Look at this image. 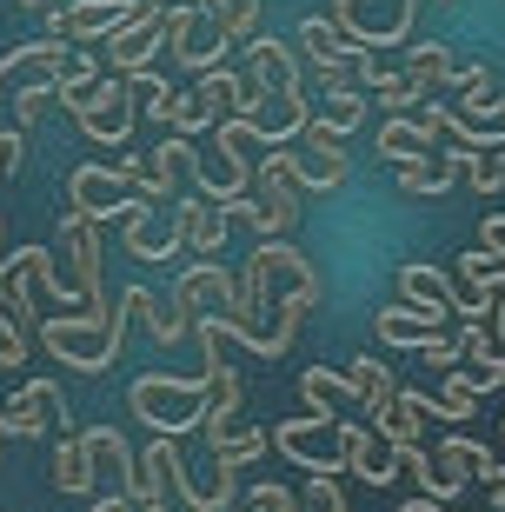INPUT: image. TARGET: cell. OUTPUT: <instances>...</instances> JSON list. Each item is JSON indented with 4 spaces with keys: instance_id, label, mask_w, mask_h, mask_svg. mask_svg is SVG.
Instances as JSON below:
<instances>
[{
    "instance_id": "d590c367",
    "label": "cell",
    "mask_w": 505,
    "mask_h": 512,
    "mask_svg": "<svg viewBox=\"0 0 505 512\" xmlns=\"http://www.w3.org/2000/svg\"><path fill=\"white\" fill-rule=\"evenodd\" d=\"M459 360H466V353H459V340H446V333H439L432 346H419V366H439V373H452Z\"/></svg>"
},
{
    "instance_id": "5b68a950",
    "label": "cell",
    "mask_w": 505,
    "mask_h": 512,
    "mask_svg": "<svg viewBox=\"0 0 505 512\" xmlns=\"http://www.w3.org/2000/svg\"><path fill=\"white\" fill-rule=\"evenodd\" d=\"M80 133H87V140H100V147H127L133 140V120H140V107H133V94H127V80H100L94 87V100H87V107H80Z\"/></svg>"
},
{
    "instance_id": "74e56055",
    "label": "cell",
    "mask_w": 505,
    "mask_h": 512,
    "mask_svg": "<svg viewBox=\"0 0 505 512\" xmlns=\"http://www.w3.org/2000/svg\"><path fill=\"white\" fill-rule=\"evenodd\" d=\"M472 479H479L492 499H505V459H492V446H486V459H479V473H472Z\"/></svg>"
},
{
    "instance_id": "d6986e66",
    "label": "cell",
    "mask_w": 505,
    "mask_h": 512,
    "mask_svg": "<svg viewBox=\"0 0 505 512\" xmlns=\"http://www.w3.org/2000/svg\"><path fill=\"white\" fill-rule=\"evenodd\" d=\"M439 140L426 133V120L419 114H386V127H379L373 153H379V167H406V160H419V153H432Z\"/></svg>"
},
{
    "instance_id": "836d02e7",
    "label": "cell",
    "mask_w": 505,
    "mask_h": 512,
    "mask_svg": "<svg viewBox=\"0 0 505 512\" xmlns=\"http://www.w3.org/2000/svg\"><path fill=\"white\" fill-rule=\"evenodd\" d=\"M472 413H479V399H472L466 393V386H439V419H472Z\"/></svg>"
},
{
    "instance_id": "cb8c5ba5",
    "label": "cell",
    "mask_w": 505,
    "mask_h": 512,
    "mask_svg": "<svg viewBox=\"0 0 505 512\" xmlns=\"http://www.w3.org/2000/svg\"><path fill=\"white\" fill-rule=\"evenodd\" d=\"M366 120V87H326L319 94V114H313V127H326L333 140H346V133Z\"/></svg>"
},
{
    "instance_id": "ee69618b",
    "label": "cell",
    "mask_w": 505,
    "mask_h": 512,
    "mask_svg": "<svg viewBox=\"0 0 505 512\" xmlns=\"http://www.w3.org/2000/svg\"><path fill=\"white\" fill-rule=\"evenodd\" d=\"M0 286H7V273H0Z\"/></svg>"
},
{
    "instance_id": "4316f807",
    "label": "cell",
    "mask_w": 505,
    "mask_h": 512,
    "mask_svg": "<svg viewBox=\"0 0 505 512\" xmlns=\"http://www.w3.org/2000/svg\"><path fill=\"white\" fill-rule=\"evenodd\" d=\"M366 426H373L386 446H419V419H412L399 399H393V406H379V413H366Z\"/></svg>"
},
{
    "instance_id": "44dd1931",
    "label": "cell",
    "mask_w": 505,
    "mask_h": 512,
    "mask_svg": "<svg viewBox=\"0 0 505 512\" xmlns=\"http://www.w3.org/2000/svg\"><path fill=\"white\" fill-rule=\"evenodd\" d=\"M346 386H353V399L366 406V413H379V406H393V399H399L393 366L373 360V353H353V360H346Z\"/></svg>"
},
{
    "instance_id": "2e32d148",
    "label": "cell",
    "mask_w": 505,
    "mask_h": 512,
    "mask_svg": "<svg viewBox=\"0 0 505 512\" xmlns=\"http://www.w3.org/2000/svg\"><path fill=\"white\" fill-rule=\"evenodd\" d=\"M439 313H426V306H412V300H399V306H379L373 313V333L386 346H406V353H419V346H432L439 340Z\"/></svg>"
},
{
    "instance_id": "60d3db41",
    "label": "cell",
    "mask_w": 505,
    "mask_h": 512,
    "mask_svg": "<svg viewBox=\"0 0 505 512\" xmlns=\"http://www.w3.org/2000/svg\"><path fill=\"white\" fill-rule=\"evenodd\" d=\"M193 7H200L206 20H220V7H226V0H193Z\"/></svg>"
},
{
    "instance_id": "3957f363",
    "label": "cell",
    "mask_w": 505,
    "mask_h": 512,
    "mask_svg": "<svg viewBox=\"0 0 505 512\" xmlns=\"http://www.w3.org/2000/svg\"><path fill=\"white\" fill-rule=\"evenodd\" d=\"M246 266L260 273V286H266V300H273V306H293L300 320L319 306V273H313V260H306L293 240H260Z\"/></svg>"
},
{
    "instance_id": "9c48e42d",
    "label": "cell",
    "mask_w": 505,
    "mask_h": 512,
    "mask_svg": "<svg viewBox=\"0 0 505 512\" xmlns=\"http://www.w3.org/2000/svg\"><path fill=\"white\" fill-rule=\"evenodd\" d=\"M0 419H7L14 439H40V433H54L60 419H67V399H60L54 380H27L7 406H0Z\"/></svg>"
},
{
    "instance_id": "4dcf8cb0",
    "label": "cell",
    "mask_w": 505,
    "mask_h": 512,
    "mask_svg": "<svg viewBox=\"0 0 505 512\" xmlns=\"http://www.w3.org/2000/svg\"><path fill=\"white\" fill-rule=\"evenodd\" d=\"M466 180H472L479 193H499V187H505L499 153H492V147H466Z\"/></svg>"
},
{
    "instance_id": "8992f818",
    "label": "cell",
    "mask_w": 505,
    "mask_h": 512,
    "mask_svg": "<svg viewBox=\"0 0 505 512\" xmlns=\"http://www.w3.org/2000/svg\"><path fill=\"white\" fill-rule=\"evenodd\" d=\"M339 433V473H353V479H366V486H393V446L366 426V419H339L333 426Z\"/></svg>"
},
{
    "instance_id": "9a60e30c",
    "label": "cell",
    "mask_w": 505,
    "mask_h": 512,
    "mask_svg": "<svg viewBox=\"0 0 505 512\" xmlns=\"http://www.w3.org/2000/svg\"><path fill=\"white\" fill-rule=\"evenodd\" d=\"M246 60H253V80H266L273 94H300V87H306L300 47H286L280 34H253V40H246Z\"/></svg>"
},
{
    "instance_id": "484cf974",
    "label": "cell",
    "mask_w": 505,
    "mask_h": 512,
    "mask_svg": "<svg viewBox=\"0 0 505 512\" xmlns=\"http://www.w3.org/2000/svg\"><path fill=\"white\" fill-rule=\"evenodd\" d=\"M20 266L34 273V286L47 293V300H60L67 313H80V293H74V280H67V273L54 266V253H47V247H20Z\"/></svg>"
},
{
    "instance_id": "8fae6325",
    "label": "cell",
    "mask_w": 505,
    "mask_h": 512,
    "mask_svg": "<svg viewBox=\"0 0 505 512\" xmlns=\"http://www.w3.org/2000/svg\"><path fill=\"white\" fill-rule=\"evenodd\" d=\"M399 300L426 306V313H439V320H459V280L439 273L432 260H399Z\"/></svg>"
},
{
    "instance_id": "f1b7e54d",
    "label": "cell",
    "mask_w": 505,
    "mask_h": 512,
    "mask_svg": "<svg viewBox=\"0 0 505 512\" xmlns=\"http://www.w3.org/2000/svg\"><path fill=\"white\" fill-rule=\"evenodd\" d=\"M200 7H193V0H180V7H167V20H160V47H173V60L187 54L193 47V27H200Z\"/></svg>"
},
{
    "instance_id": "ab89813d",
    "label": "cell",
    "mask_w": 505,
    "mask_h": 512,
    "mask_svg": "<svg viewBox=\"0 0 505 512\" xmlns=\"http://www.w3.org/2000/svg\"><path fill=\"white\" fill-rule=\"evenodd\" d=\"M399 512H446V506H439V499H426V493H419V499H406V506H399Z\"/></svg>"
},
{
    "instance_id": "83f0119b",
    "label": "cell",
    "mask_w": 505,
    "mask_h": 512,
    "mask_svg": "<svg viewBox=\"0 0 505 512\" xmlns=\"http://www.w3.org/2000/svg\"><path fill=\"white\" fill-rule=\"evenodd\" d=\"M213 120H220V114H213V107H206L200 94H173L167 133H180V140H193V133H206V127H213Z\"/></svg>"
},
{
    "instance_id": "4fadbf2b",
    "label": "cell",
    "mask_w": 505,
    "mask_h": 512,
    "mask_svg": "<svg viewBox=\"0 0 505 512\" xmlns=\"http://www.w3.org/2000/svg\"><path fill=\"white\" fill-rule=\"evenodd\" d=\"M127 200H133V193L120 187V173H113V167H74V173H67V207H80L87 220H120Z\"/></svg>"
},
{
    "instance_id": "6da1fadb",
    "label": "cell",
    "mask_w": 505,
    "mask_h": 512,
    "mask_svg": "<svg viewBox=\"0 0 505 512\" xmlns=\"http://www.w3.org/2000/svg\"><path fill=\"white\" fill-rule=\"evenodd\" d=\"M127 306H107V313H54V320H40V346L54 353L60 366H74V373H107L120 360V346H127Z\"/></svg>"
},
{
    "instance_id": "5bb4252c",
    "label": "cell",
    "mask_w": 505,
    "mask_h": 512,
    "mask_svg": "<svg viewBox=\"0 0 505 512\" xmlns=\"http://www.w3.org/2000/svg\"><path fill=\"white\" fill-rule=\"evenodd\" d=\"M226 220H233V213L213 207V200H200V193L173 200V227H180V247L200 253V260H213V253L226 247Z\"/></svg>"
},
{
    "instance_id": "1f68e13d",
    "label": "cell",
    "mask_w": 505,
    "mask_h": 512,
    "mask_svg": "<svg viewBox=\"0 0 505 512\" xmlns=\"http://www.w3.org/2000/svg\"><path fill=\"white\" fill-rule=\"evenodd\" d=\"M306 512H353L346 506V493H339V473H313L306 479V499H300Z\"/></svg>"
},
{
    "instance_id": "d4e9b609",
    "label": "cell",
    "mask_w": 505,
    "mask_h": 512,
    "mask_svg": "<svg viewBox=\"0 0 505 512\" xmlns=\"http://www.w3.org/2000/svg\"><path fill=\"white\" fill-rule=\"evenodd\" d=\"M260 453H273L266 426H246V419H240V426H233V433L213 446V466H220V473H246V466H253Z\"/></svg>"
},
{
    "instance_id": "ba28073f",
    "label": "cell",
    "mask_w": 505,
    "mask_h": 512,
    "mask_svg": "<svg viewBox=\"0 0 505 512\" xmlns=\"http://www.w3.org/2000/svg\"><path fill=\"white\" fill-rule=\"evenodd\" d=\"M505 286V247L459 253V320H492V293Z\"/></svg>"
},
{
    "instance_id": "f6af8a7d",
    "label": "cell",
    "mask_w": 505,
    "mask_h": 512,
    "mask_svg": "<svg viewBox=\"0 0 505 512\" xmlns=\"http://www.w3.org/2000/svg\"><path fill=\"white\" fill-rule=\"evenodd\" d=\"M140 7H147V0H140Z\"/></svg>"
},
{
    "instance_id": "d6a6232c",
    "label": "cell",
    "mask_w": 505,
    "mask_h": 512,
    "mask_svg": "<svg viewBox=\"0 0 505 512\" xmlns=\"http://www.w3.org/2000/svg\"><path fill=\"white\" fill-rule=\"evenodd\" d=\"M246 506H253V512H306L300 499L286 493V486H273V479H266V486H253V493H246Z\"/></svg>"
},
{
    "instance_id": "e575fe53",
    "label": "cell",
    "mask_w": 505,
    "mask_h": 512,
    "mask_svg": "<svg viewBox=\"0 0 505 512\" xmlns=\"http://www.w3.org/2000/svg\"><path fill=\"white\" fill-rule=\"evenodd\" d=\"M0 366H7V373L27 366V333H20L14 320H0Z\"/></svg>"
},
{
    "instance_id": "7402d4cb",
    "label": "cell",
    "mask_w": 505,
    "mask_h": 512,
    "mask_svg": "<svg viewBox=\"0 0 505 512\" xmlns=\"http://www.w3.org/2000/svg\"><path fill=\"white\" fill-rule=\"evenodd\" d=\"M80 446H87V466H94V479H100V473H120V486L133 479V459H140V453L120 439V426H87V433H80Z\"/></svg>"
},
{
    "instance_id": "52a82bcc",
    "label": "cell",
    "mask_w": 505,
    "mask_h": 512,
    "mask_svg": "<svg viewBox=\"0 0 505 512\" xmlns=\"http://www.w3.org/2000/svg\"><path fill=\"white\" fill-rule=\"evenodd\" d=\"M160 20H167V0H153L140 20H127V27H113L100 47H107V74L113 80H127V74H140L153 54H160Z\"/></svg>"
},
{
    "instance_id": "7bdbcfd3",
    "label": "cell",
    "mask_w": 505,
    "mask_h": 512,
    "mask_svg": "<svg viewBox=\"0 0 505 512\" xmlns=\"http://www.w3.org/2000/svg\"><path fill=\"white\" fill-rule=\"evenodd\" d=\"M153 512H173V506H153Z\"/></svg>"
},
{
    "instance_id": "277c9868",
    "label": "cell",
    "mask_w": 505,
    "mask_h": 512,
    "mask_svg": "<svg viewBox=\"0 0 505 512\" xmlns=\"http://www.w3.org/2000/svg\"><path fill=\"white\" fill-rule=\"evenodd\" d=\"M60 253H67V280L80 293V313H107V293H100V220H87L80 207H60Z\"/></svg>"
},
{
    "instance_id": "ffe728a7",
    "label": "cell",
    "mask_w": 505,
    "mask_h": 512,
    "mask_svg": "<svg viewBox=\"0 0 505 512\" xmlns=\"http://www.w3.org/2000/svg\"><path fill=\"white\" fill-rule=\"evenodd\" d=\"M406 80H412L419 100H432V94H446L452 80H459V60H452L439 40H419V47H406Z\"/></svg>"
},
{
    "instance_id": "f546056e",
    "label": "cell",
    "mask_w": 505,
    "mask_h": 512,
    "mask_svg": "<svg viewBox=\"0 0 505 512\" xmlns=\"http://www.w3.org/2000/svg\"><path fill=\"white\" fill-rule=\"evenodd\" d=\"M54 107V80H27V87H14V127H40V114Z\"/></svg>"
},
{
    "instance_id": "8d00e7d4",
    "label": "cell",
    "mask_w": 505,
    "mask_h": 512,
    "mask_svg": "<svg viewBox=\"0 0 505 512\" xmlns=\"http://www.w3.org/2000/svg\"><path fill=\"white\" fill-rule=\"evenodd\" d=\"M20 160H27V133H20V127H0V173H14Z\"/></svg>"
},
{
    "instance_id": "7c38bea8",
    "label": "cell",
    "mask_w": 505,
    "mask_h": 512,
    "mask_svg": "<svg viewBox=\"0 0 505 512\" xmlns=\"http://www.w3.org/2000/svg\"><path fill=\"white\" fill-rule=\"evenodd\" d=\"M399 173V193L406 200H426V193H446L452 180H466V147H432V153H419V160H406V167H393Z\"/></svg>"
},
{
    "instance_id": "e0dca14e",
    "label": "cell",
    "mask_w": 505,
    "mask_h": 512,
    "mask_svg": "<svg viewBox=\"0 0 505 512\" xmlns=\"http://www.w3.org/2000/svg\"><path fill=\"white\" fill-rule=\"evenodd\" d=\"M300 406L313 419H326V426H339L359 399H353V386H346V373H333V366H306L300 373Z\"/></svg>"
},
{
    "instance_id": "b9f144b4",
    "label": "cell",
    "mask_w": 505,
    "mask_h": 512,
    "mask_svg": "<svg viewBox=\"0 0 505 512\" xmlns=\"http://www.w3.org/2000/svg\"><path fill=\"white\" fill-rule=\"evenodd\" d=\"M0 446H7V419H0Z\"/></svg>"
},
{
    "instance_id": "ac0fdd59",
    "label": "cell",
    "mask_w": 505,
    "mask_h": 512,
    "mask_svg": "<svg viewBox=\"0 0 505 512\" xmlns=\"http://www.w3.org/2000/svg\"><path fill=\"white\" fill-rule=\"evenodd\" d=\"M233 293H240V280H233L226 266H213V260H193L187 273L173 280V300H187L193 313H200V306H213V313H226V306H233Z\"/></svg>"
},
{
    "instance_id": "7a4b0ae2",
    "label": "cell",
    "mask_w": 505,
    "mask_h": 512,
    "mask_svg": "<svg viewBox=\"0 0 505 512\" xmlns=\"http://www.w3.org/2000/svg\"><path fill=\"white\" fill-rule=\"evenodd\" d=\"M206 373H187V380H173V373H147V380H133V419H147L160 439H180V433H193L200 426V413H206Z\"/></svg>"
},
{
    "instance_id": "603a6c76",
    "label": "cell",
    "mask_w": 505,
    "mask_h": 512,
    "mask_svg": "<svg viewBox=\"0 0 505 512\" xmlns=\"http://www.w3.org/2000/svg\"><path fill=\"white\" fill-rule=\"evenodd\" d=\"M47 479H54L67 499H94L100 479H94V466H87V446H80V433L54 446V466H47Z\"/></svg>"
},
{
    "instance_id": "30bf717a",
    "label": "cell",
    "mask_w": 505,
    "mask_h": 512,
    "mask_svg": "<svg viewBox=\"0 0 505 512\" xmlns=\"http://www.w3.org/2000/svg\"><path fill=\"white\" fill-rule=\"evenodd\" d=\"M286 153H293V180H300V187H319V193H339V187H346V153H339V140L326 127H313V120H306L300 147H286Z\"/></svg>"
},
{
    "instance_id": "f35d334b",
    "label": "cell",
    "mask_w": 505,
    "mask_h": 512,
    "mask_svg": "<svg viewBox=\"0 0 505 512\" xmlns=\"http://www.w3.org/2000/svg\"><path fill=\"white\" fill-rule=\"evenodd\" d=\"M479 247H505V213H486V227H479Z\"/></svg>"
}]
</instances>
